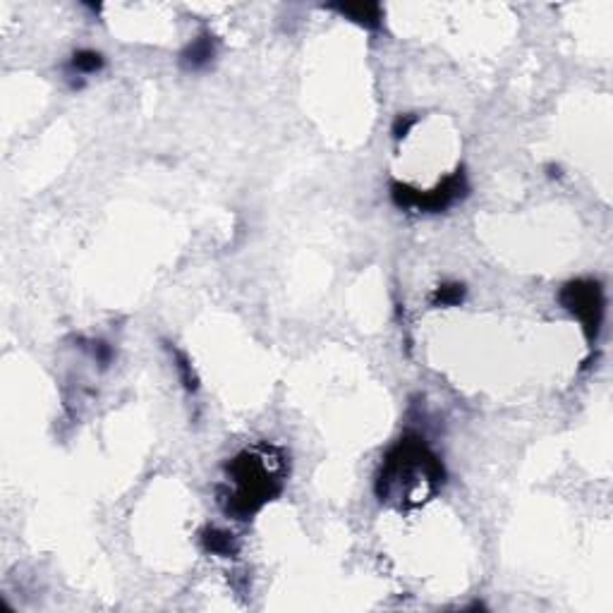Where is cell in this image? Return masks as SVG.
I'll list each match as a JSON object with an SVG mask.
<instances>
[{
  "mask_svg": "<svg viewBox=\"0 0 613 613\" xmlns=\"http://www.w3.org/2000/svg\"><path fill=\"white\" fill-rule=\"evenodd\" d=\"M233 477L237 482V499L235 501L240 503L247 513L256 510L264 501H271V496L278 492V489H271V484H274L271 474L259 465L254 455H249V453H244L235 460Z\"/></svg>",
  "mask_w": 613,
  "mask_h": 613,
  "instance_id": "obj_1",
  "label": "cell"
},
{
  "mask_svg": "<svg viewBox=\"0 0 613 613\" xmlns=\"http://www.w3.org/2000/svg\"><path fill=\"white\" fill-rule=\"evenodd\" d=\"M561 302L565 304V309H570L584 324L587 336L597 338L599 329H602V317H604L602 285L597 281H575L563 288Z\"/></svg>",
  "mask_w": 613,
  "mask_h": 613,
  "instance_id": "obj_2",
  "label": "cell"
},
{
  "mask_svg": "<svg viewBox=\"0 0 613 613\" xmlns=\"http://www.w3.org/2000/svg\"><path fill=\"white\" fill-rule=\"evenodd\" d=\"M465 192H467L465 175L455 173L453 178H448L444 185L439 189H434V194H429V196H422L419 192H414V189L393 185V201L405 209L417 206V209H429V211H444L451 206L453 201H458Z\"/></svg>",
  "mask_w": 613,
  "mask_h": 613,
  "instance_id": "obj_3",
  "label": "cell"
},
{
  "mask_svg": "<svg viewBox=\"0 0 613 613\" xmlns=\"http://www.w3.org/2000/svg\"><path fill=\"white\" fill-rule=\"evenodd\" d=\"M214 56H216V46H214V41H211V36H199V39H194L185 51H182L180 63L185 70L192 72V70H201V67H206L211 60H214Z\"/></svg>",
  "mask_w": 613,
  "mask_h": 613,
  "instance_id": "obj_4",
  "label": "cell"
},
{
  "mask_svg": "<svg viewBox=\"0 0 613 613\" xmlns=\"http://www.w3.org/2000/svg\"><path fill=\"white\" fill-rule=\"evenodd\" d=\"M338 10L364 26L379 24V5H338Z\"/></svg>",
  "mask_w": 613,
  "mask_h": 613,
  "instance_id": "obj_5",
  "label": "cell"
},
{
  "mask_svg": "<svg viewBox=\"0 0 613 613\" xmlns=\"http://www.w3.org/2000/svg\"><path fill=\"white\" fill-rule=\"evenodd\" d=\"M72 70L79 74H94L104 67V56L96 51H79L72 56Z\"/></svg>",
  "mask_w": 613,
  "mask_h": 613,
  "instance_id": "obj_6",
  "label": "cell"
},
{
  "mask_svg": "<svg viewBox=\"0 0 613 613\" xmlns=\"http://www.w3.org/2000/svg\"><path fill=\"white\" fill-rule=\"evenodd\" d=\"M206 547L214 551V554H230L233 551V539L226 532H218V529H211L206 534Z\"/></svg>",
  "mask_w": 613,
  "mask_h": 613,
  "instance_id": "obj_7",
  "label": "cell"
},
{
  "mask_svg": "<svg viewBox=\"0 0 613 613\" xmlns=\"http://www.w3.org/2000/svg\"><path fill=\"white\" fill-rule=\"evenodd\" d=\"M462 299V285H444V288L439 290V302L441 304H455Z\"/></svg>",
  "mask_w": 613,
  "mask_h": 613,
  "instance_id": "obj_8",
  "label": "cell"
},
{
  "mask_svg": "<svg viewBox=\"0 0 613 613\" xmlns=\"http://www.w3.org/2000/svg\"><path fill=\"white\" fill-rule=\"evenodd\" d=\"M178 369H180V374H182V384H185V388L187 391H196V379H194V374H192V367L187 364V359L185 357H178Z\"/></svg>",
  "mask_w": 613,
  "mask_h": 613,
  "instance_id": "obj_9",
  "label": "cell"
},
{
  "mask_svg": "<svg viewBox=\"0 0 613 613\" xmlns=\"http://www.w3.org/2000/svg\"><path fill=\"white\" fill-rule=\"evenodd\" d=\"M412 125H414V118H407V115H403V118H398V122H396V139L405 137L407 129H410Z\"/></svg>",
  "mask_w": 613,
  "mask_h": 613,
  "instance_id": "obj_10",
  "label": "cell"
}]
</instances>
